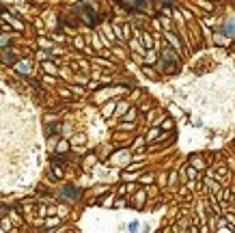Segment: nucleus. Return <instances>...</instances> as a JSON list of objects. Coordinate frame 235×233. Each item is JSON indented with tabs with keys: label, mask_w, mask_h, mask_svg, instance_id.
<instances>
[{
	"label": "nucleus",
	"mask_w": 235,
	"mask_h": 233,
	"mask_svg": "<svg viewBox=\"0 0 235 233\" xmlns=\"http://www.w3.org/2000/svg\"><path fill=\"white\" fill-rule=\"evenodd\" d=\"M123 2H125V7H129L132 11H140V9L147 7V0H123Z\"/></svg>",
	"instance_id": "nucleus-1"
},
{
	"label": "nucleus",
	"mask_w": 235,
	"mask_h": 233,
	"mask_svg": "<svg viewBox=\"0 0 235 233\" xmlns=\"http://www.w3.org/2000/svg\"><path fill=\"white\" fill-rule=\"evenodd\" d=\"M63 197H67V199H78V197H80V190H78V188H65V190H63Z\"/></svg>",
	"instance_id": "nucleus-2"
}]
</instances>
